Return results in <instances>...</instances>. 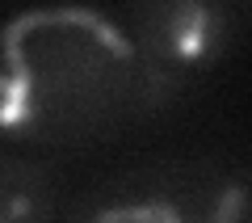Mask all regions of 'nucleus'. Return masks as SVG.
Returning a JSON list of instances; mask_svg holds the SVG:
<instances>
[{
  "label": "nucleus",
  "mask_w": 252,
  "mask_h": 223,
  "mask_svg": "<svg viewBox=\"0 0 252 223\" xmlns=\"http://www.w3.org/2000/svg\"><path fill=\"white\" fill-rule=\"evenodd\" d=\"M0 223H30V202H26V194L0 186Z\"/></svg>",
  "instance_id": "nucleus-4"
},
{
  "label": "nucleus",
  "mask_w": 252,
  "mask_h": 223,
  "mask_svg": "<svg viewBox=\"0 0 252 223\" xmlns=\"http://www.w3.org/2000/svg\"><path fill=\"white\" fill-rule=\"evenodd\" d=\"M160 97L135 42L97 9H30L0 30V131L84 143Z\"/></svg>",
  "instance_id": "nucleus-1"
},
{
  "label": "nucleus",
  "mask_w": 252,
  "mask_h": 223,
  "mask_svg": "<svg viewBox=\"0 0 252 223\" xmlns=\"http://www.w3.org/2000/svg\"><path fill=\"white\" fill-rule=\"evenodd\" d=\"M244 189L223 186L206 198H181V194H147L135 202H118L97 211L89 223H240Z\"/></svg>",
  "instance_id": "nucleus-3"
},
{
  "label": "nucleus",
  "mask_w": 252,
  "mask_h": 223,
  "mask_svg": "<svg viewBox=\"0 0 252 223\" xmlns=\"http://www.w3.org/2000/svg\"><path fill=\"white\" fill-rule=\"evenodd\" d=\"M126 38L135 42L147 76L164 93L168 89V76L177 68L206 59L219 46V38H223V9L193 4V0L147 4V9H135V26L126 30Z\"/></svg>",
  "instance_id": "nucleus-2"
}]
</instances>
